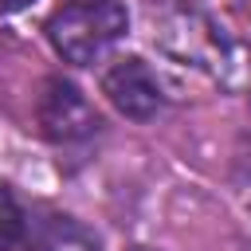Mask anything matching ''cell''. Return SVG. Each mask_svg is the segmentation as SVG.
Returning a JSON list of instances; mask_svg holds the SVG:
<instances>
[{"label": "cell", "mask_w": 251, "mask_h": 251, "mask_svg": "<svg viewBox=\"0 0 251 251\" xmlns=\"http://www.w3.org/2000/svg\"><path fill=\"white\" fill-rule=\"evenodd\" d=\"M126 27L129 16L118 0H78L47 20V39L67 63L90 67L106 59V51L126 35Z\"/></svg>", "instance_id": "cell-1"}, {"label": "cell", "mask_w": 251, "mask_h": 251, "mask_svg": "<svg viewBox=\"0 0 251 251\" xmlns=\"http://www.w3.org/2000/svg\"><path fill=\"white\" fill-rule=\"evenodd\" d=\"M35 118H39V129L51 141H82V137L98 133V126H102L90 98L67 78H47L43 82L39 102H35Z\"/></svg>", "instance_id": "cell-2"}, {"label": "cell", "mask_w": 251, "mask_h": 251, "mask_svg": "<svg viewBox=\"0 0 251 251\" xmlns=\"http://www.w3.org/2000/svg\"><path fill=\"white\" fill-rule=\"evenodd\" d=\"M102 94L114 102L118 114L133 118V122H145L161 110L165 94H161V82L157 75L141 63V59H118L106 75H102Z\"/></svg>", "instance_id": "cell-3"}, {"label": "cell", "mask_w": 251, "mask_h": 251, "mask_svg": "<svg viewBox=\"0 0 251 251\" xmlns=\"http://www.w3.org/2000/svg\"><path fill=\"white\" fill-rule=\"evenodd\" d=\"M24 247L27 251H98V235L71 216H43L27 224Z\"/></svg>", "instance_id": "cell-4"}, {"label": "cell", "mask_w": 251, "mask_h": 251, "mask_svg": "<svg viewBox=\"0 0 251 251\" xmlns=\"http://www.w3.org/2000/svg\"><path fill=\"white\" fill-rule=\"evenodd\" d=\"M24 235H27V216H24L20 200L12 196V188L0 184V251L20 247Z\"/></svg>", "instance_id": "cell-5"}, {"label": "cell", "mask_w": 251, "mask_h": 251, "mask_svg": "<svg viewBox=\"0 0 251 251\" xmlns=\"http://www.w3.org/2000/svg\"><path fill=\"white\" fill-rule=\"evenodd\" d=\"M27 0H0V16H8V12H20Z\"/></svg>", "instance_id": "cell-6"}, {"label": "cell", "mask_w": 251, "mask_h": 251, "mask_svg": "<svg viewBox=\"0 0 251 251\" xmlns=\"http://www.w3.org/2000/svg\"><path fill=\"white\" fill-rule=\"evenodd\" d=\"M133 251H149V247H133Z\"/></svg>", "instance_id": "cell-7"}]
</instances>
